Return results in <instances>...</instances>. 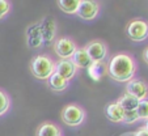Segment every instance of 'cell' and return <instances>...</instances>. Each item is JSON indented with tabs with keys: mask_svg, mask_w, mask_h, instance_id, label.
Returning a JSON list of instances; mask_svg holds the SVG:
<instances>
[{
	"mask_svg": "<svg viewBox=\"0 0 148 136\" xmlns=\"http://www.w3.org/2000/svg\"><path fill=\"white\" fill-rule=\"evenodd\" d=\"M77 71L79 70L71 59H59L58 62H55V72L68 81H71L75 77Z\"/></svg>",
	"mask_w": 148,
	"mask_h": 136,
	"instance_id": "9c48e42d",
	"label": "cell"
},
{
	"mask_svg": "<svg viewBox=\"0 0 148 136\" xmlns=\"http://www.w3.org/2000/svg\"><path fill=\"white\" fill-rule=\"evenodd\" d=\"M143 60H144V63L148 66V46L143 50Z\"/></svg>",
	"mask_w": 148,
	"mask_h": 136,
	"instance_id": "ffe728a7",
	"label": "cell"
},
{
	"mask_svg": "<svg viewBox=\"0 0 148 136\" xmlns=\"http://www.w3.org/2000/svg\"><path fill=\"white\" fill-rule=\"evenodd\" d=\"M126 34L131 41L143 42L148 39V21L144 18H132L127 24Z\"/></svg>",
	"mask_w": 148,
	"mask_h": 136,
	"instance_id": "277c9868",
	"label": "cell"
},
{
	"mask_svg": "<svg viewBox=\"0 0 148 136\" xmlns=\"http://www.w3.org/2000/svg\"><path fill=\"white\" fill-rule=\"evenodd\" d=\"M105 115L113 123H123L125 119V111L118 103V101H113L105 106Z\"/></svg>",
	"mask_w": 148,
	"mask_h": 136,
	"instance_id": "30bf717a",
	"label": "cell"
},
{
	"mask_svg": "<svg viewBox=\"0 0 148 136\" xmlns=\"http://www.w3.org/2000/svg\"><path fill=\"white\" fill-rule=\"evenodd\" d=\"M118 103L121 105V107L123 109L125 113H132V111H136L138 109V105H139L140 101H138L136 98L131 97L129 94H122L119 98H118Z\"/></svg>",
	"mask_w": 148,
	"mask_h": 136,
	"instance_id": "5bb4252c",
	"label": "cell"
},
{
	"mask_svg": "<svg viewBox=\"0 0 148 136\" xmlns=\"http://www.w3.org/2000/svg\"><path fill=\"white\" fill-rule=\"evenodd\" d=\"M126 94L136 98L138 101H143L148 98V83L142 79H132L126 84Z\"/></svg>",
	"mask_w": 148,
	"mask_h": 136,
	"instance_id": "52a82bcc",
	"label": "cell"
},
{
	"mask_svg": "<svg viewBox=\"0 0 148 136\" xmlns=\"http://www.w3.org/2000/svg\"><path fill=\"white\" fill-rule=\"evenodd\" d=\"M36 136H63V131L59 124L54 122H43L38 126L36 131Z\"/></svg>",
	"mask_w": 148,
	"mask_h": 136,
	"instance_id": "7c38bea8",
	"label": "cell"
},
{
	"mask_svg": "<svg viewBox=\"0 0 148 136\" xmlns=\"http://www.w3.org/2000/svg\"><path fill=\"white\" fill-rule=\"evenodd\" d=\"M54 53L60 59H71L77 51V43L70 37H58L54 41Z\"/></svg>",
	"mask_w": 148,
	"mask_h": 136,
	"instance_id": "8992f818",
	"label": "cell"
},
{
	"mask_svg": "<svg viewBox=\"0 0 148 136\" xmlns=\"http://www.w3.org/2000/svg\"><path fill=\"white\" fill-rule=\"evenodd\" d=\"M144 127L148 130V120H145V124H144Z\"/></svg>",
	"mask_w": 148,
	"mask_h": 136,
	"instance_id": "44dd1931",
	"label": "cell"
},
{
	"mask_svg": "<svg viewBox=\"0 0 148 136\" xmlns=\"http://www.w3.org/2000/svg\"><path fill=\"white\" fill-rule=\"evenodd\" d=\"M138 63L134 56L129 53H118L110 58L106 67V72L114 81L127 84L135 79Z\"/></svg>",
	"mask_w": 148,
	"mask_h": 136,
	"instance_id": "6da1fadb",
	"label": "cell"
},
{
	"mask_svg": "<svg viewBox=\"0 0 148 136\" xmlns=\"http://www.w3.org/2000/svg\"><path fill=\"white\" fill-rule=\"evenodd\" d=\"M134 136H148V130L144 127V126H142V127L134 133Z\"/></svg>",
	"mask_w": 148,
	"mask_h": 136,
	"instance_id": "d6986e66",
	"label": "cell"
},
{
	"mask_svg": "<svg viewBox=\"0 0 148 136\" xmlns=\"http://www.w3.org/2000/svg\"><path fill=\"white\" fill-rule=\"evenodd\" d=\"M62 122L70 127H80L87 119V111L79 103H68L62 109Z\"/></svg>",
	"mask_w": 148,
	"mask_h": 136,
	"instance_id": "3957f363",
	"label": "cell"
},
{
	"mask_svg": "<svg viewBox=\"0 0 148 136\" xmlns=\"http://www.w3.org/2000/svg\"><path fill=\"white\" fill-rule=\"evenodd\" d=\"M47 85L49 88L55 93H62L67 90L68 86H70V81L66 80L64 77H62L60 75H58L56 72H54L53 75L50 76V79L47 80Z\"/></svg>",
	"mask_w": 148,
	"mask_h": 136,
	"instance_id": "4fadbf2b",
	"label": "cell"
},
{
	"mask_svg": "<svg viewBox=\"0 0 148 136\" xmlns=\"http://www.w3.org/2000/svg\"><path fill=\"white\" fill-rule=\"evenodd\" d=\"M12 11V3L8 0H0V20L5 18Z\"/></svg>",
	"mask_w": 148,
	"mask_h": 136,
	"instance_id": "ac0fdd59",
	"label": "cell"
},
{
	"mask_svg": "<svg viewBox=\"0 0 148 136\" xmlns=\"http://www.w3.org/2000/svg\"><path fill=\"white\" fill-rule=\"evenodd\" d=\"M56 4L62 12L67 14H76L81 4V0H58Z\"/></svg>",
	"mask_w": 148,
	"mask_h": 136,
	"instance_id": "9a60e30c",
	"label": "cell"
},
{
	"mask_svg": "<svg viewBox=\"0 0 148 136\" xmlns=\"http://www.w3.org/2000/svg\"><path fill=\"white\" fill-rule=\"evenodd\" d=\"M136 114L139 120H148V98L139 102L136 109Z\"/></svg>",
	"mask_w": 148,
	"mask_h": 136,
	"instance_id": "e0dca14e",
	"label": "cell"
},
{
	"mask_svg": "<svg viewBox=\"0 0 148 136\" xmlns=\"http://www.w3.org/2000/svg\"><path fill=\"white\" fill-rule=\"evenodd\" d=\"M85 51L92 59L93 64H101L106 60L108 55H109V49H108L106 42H103L102 39H93V41L88 42L85 44Z\"/></svg>",
	"mask_w": 148,
	"mask_h": 136,
	"instance_id": "5b68a950",
	"label": "cell"
},
{
	"mask_svg": "<svg viewBox=\"0 0 148 136\" xmlns=\"http://www.w3.org/2000/svg\"><path fill=\"white\" fill-rule=\"evenodd\" d=\"M30 72L38 80L47 81L50 76L55 72V62L46 54H39L32 59Z\"/></svg>",
	"mask_w": 148,
	"mask_h": 136,
	"instance_id": "7a4b0ae2",
	"label": "cell"
},
{
	"mask_svg": "<svg viewBox=\"0 0 148 136\" xmlns=\"http://www.w3.org/2000/svg\"><path fill=\"white\" fill-rule=\"evenodd\" d=\"M11 97L9 94L4 90V89L0 88V117L5 115L11 109Z\"/></svg>",
	"mask_w": 148,
	"mask_h": 136,
	"instance_id": "2e32d148",
	"label": "cell"
},
{
	"mask_svg": "<svg viewBox=\"0 0 148 136\" xmlns=\"http://www.w3.org/2000/svg\"><path fill=\"white\" fill-rule=\"evenodd\" d=\"M71 60L76 66L77 70H90L93 66L92 59L89 58V55L87 54V51H85L84 47H79L77 51L71 58Z\"/></svg>",
	"mask_w": 148,
	"mask_h": 136,
	"instance_id": "8fae6325",
	"label": "cell"
},
{
	"mask_svg": "<svg viewBox=\"0 0 148 136\" xmlns=\"http://www.w3.org/2000/svg\"><path fill=\"white\" fill-rule=\"evenodd\" d=\"M101 12V5L98 1L93 0H81V4L79 7V11L76 16H79L84 21H92L97 18Z\"/></svg>",
	"mask_w": 148,
	"mask_h": 136,
	"instance_id": "ba28073f",
	"label": "cell"
}]
</instances>
